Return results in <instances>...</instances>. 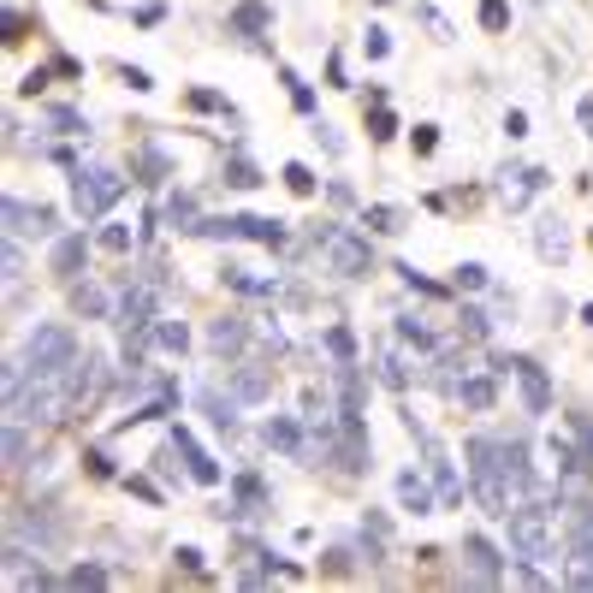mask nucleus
<instances>
[{
  "instance_id": "obj_16",
  "label": "nucleus",
  "mask_w": 593,
  "mask_h": 593,
  "mask_svg": "<svg viewBox=\"0 0 593 593\" xmlns=\"http://www.w3.org/2000/svg\"><path fill=\"white\" fill-rule=\"evenodd\" d=\"M261 434H268V446H280L285 457H309V439H302V422H297V415H273Z\"/></svg>"
},
{
  "instance_id": "obj_18",
  "label": "nucleus",
  "mask_w": 593,
  "mask_h": 593,
  "mask_svg": "<svg viewBox=\"0 0 593 593\" xmlns=\"http://www.w3.org/2000/svg\"><path fill=\"white\" fill-rule=\"evenodd\" d=\"M220 280L232 285L237 297H273V292H280V280H268V273H256V268H237V261L220 273Z\"/></svg>"
},
{
  "instance_id": "obj_50",
  "label": "nucleus",
  "mask_w": 593,
  "mask_h": 593,
  "mask_svg": "<svg viewBox=\"0 0 593 593\" xmlns=\"http://www.w3.org/2000/svg\"><path fill=\"white\" fill-rule=\"evenodd\" d=\"M179 564H184V570H202L208 558H202V546H179Z\"/></svg>"
},
{
  "instance_id": "obj_1",
  "label": "nucleus",
  "mask_w": 593,
  "mask_h": 593,
  "mask_svg": "<svg viewBox=\"0 0 593 593\" xmlns=\"http://www.w3.org/2000/svg\"><path fill=\"white\" fill-rule=\"evenodd\" d=\"M469 475H475V499H481L487 516H511L516 511L523 493H516L511 475H504V457H499L493 439H469Z\"/></svg>"
},
{
  "instance_id": "obj_30",
  "label": "nucleus",
  "mask_w": 593,
  "mask_h": 593,
  "mask_svg": "<svg viewBox=\"0 0 593 593\" xmlns=\"http://www.w3.org/2000/svg\"><path fill=\"white\" fill-rule=\"evenodd\" d=\"M0 268H7L0 280H7L12 292H18V280H24V244H18V237H7V256H0Z\"/></svg>"
},
{
  "instance_id": "obj_26",
  "label": "nucleus",
  "mask_w": 593,
  "mask_h": 593,
  "mask_svg": "<svg viewBox=\"0 0 593 593\" xmlns=\"http://www.w3.org/2000/svg\"><path fill=\"white\" fill-rule=\"evenodd\" d=\"M24 457H30V439H24V422L12 415L7 422V469H24Z\"/></svg>"
},
{
  "instance_id": "obj_49",
  "label": "nucleus",
  "mask_w": 593,
  "mask_h": 593,
  "mask_svg": "<svg viewBox=\"0 0 593 593\" xmlns=\"http://www.w3.org/2000/svg\"><path fill=\"white\" fill-rule=\"evenodd\" d=\"M374 137H381V143L392 137V107H374Z\"/></svg>"
},
{
  "instance_id": "obj_19",
  "label": "nucleus",
  "mask_w": 593,
  "mask_h": 593,
  "mask_svg": "<svg viewBox=\"0 0 593 593\" xmlns=\"http://www.w3.org/2000/svg\"><path fill=\"white\" fill-rule=\"evenodd\" d=\"M244 338H249V326L237 321V314H225V321H214V326H208V350H220V357L244 350Z\"/></svg>"
},
{
  "instance_id": "obj_42",
  "label": "nucleus",
  "mask_w": 593,
  "mask_h": 593,
  "mask_svg": "<svg viewBox=\"0 0 593 593\" xmlns=\"http://www.w3.org/2000/svg\"><path fill=\"white\" fill-rule=\"evenodd\" d=\"M381 381L392 386V392H403V381H410V374H403V362H398V357H381Z\"/></svg>"
},
{
  "instance_id": "obj_41",
  "label": "nucleus",
  "mask_w": 593,
  "mask_h": 593,
  "mask_svg": "<svg viewBox=\"0 0 593 593\" xmlns=\"http://www.w3.org/2000/svg\"><path fill=\"white\" fill-rule=\"evenodd\" d=\"M66 582H72V588H101V582H107V570H95V564H78Z\"/></svg>"
},
{
  "instance_id": "obj_34",
  "label": "nucleus",
  "mask_w": 593,
  "mask_h": 593,
  "mask_svg": "<svg viewBox=\"0 0 593 593\" xmlns=\"http://www.w3.org/2000/svg\"><path fill=\"white\" fill-rule=\"evenodd\" d=\"M326 350L338 357V369H357V345H350L345 326H333V333H326Z\"/></svg>"
},
{
  "instance_id": "obj_45",
  "label": "nucleus",
  "mask_w": 593,
  "mask_h": 593,
  "mask_svg": "<svg viewBox=\"0 0 593 593\" xmlns=\"http://www.w3.org/2000/svg\"><path fill=\"white\" fill-rule=\"evenodd\" d=\"M119 78H125V83H131V90H137V95H143V90H155V78H149V72H143V66H119Z\"/></svg>"
},
{
  "instance_id": "obj_5",
  "label": "nucleus",
  "mask_w": 593,
  "mask_h": 593,
  "mask_svg": "<svg viewBox=\"0 0 593 593\" xmlns=\"http://www.w3.org/2000/svg\"><path fill=\"white\" fill-rule=\"evenodd\" d=\"M499 374H516L528 415H546V410H552V381H546V369H540V362H528V357H499Z\"/></svg>"
},
{
  "instance_id": "obj_37",
  "label": "nucleus",
  "mask_w": 593,
  "mask_h": 593,
  "mask_svg": "<svg viewBox=\"0 0 593 593\" xmlns=\"http://www.w3.org/2000/svg\"><path fill=\"white\" fill-rule=\"evenodd\" d=\"M95 244L107 249V256H125V249H131V232H125V225H101Z\"/></svg>"
},
{
  "instance_id": "obj_15",
  "label": "nucleus",
  "mask_w": 593,
  "mask_h": 593,
  "mask_svg": "<svg viewBox=\"0 0 593 593\" xmlns=\"http://www.w3.org/2000/svg\"><path fill=\"white\" fill-rule=\"evenodd\" d=\"M149 345H155L160 357H184V350H191V326L172 321V314H155V326H149Z\"/></svg>"
},
{
  "instance_id": "obj_24",
  "label": "nucleus",
  "mask_w": 593,
  "mask_h": 593,
  "mask_svg": "<svg viewBox=\"0 0 593 593\" xmlns=\"http://www.w3.org/2000/svg\"><path fill=\"white\" fill-rule=\"evenodd\" d=\"M72 309L90 314V321H107L113 302H107V292H95V285H72Z\"/></svg>"
},
{
  "instance_id": "obj_13",
  "label": "nucleus",
  "mask_w": 593,
  "mask_h": 593,
  "mask_svg": "<svg viewBox=\"0 0 593 593\" xmlns=\"http://www.w3.org/2000/svg\"><path fill=\"white\" fill-rule=\"evenodd\" d=\"M90 261V237L72 232V237H54V249H48V268L60 273V280H78V268Z\"/></svg>"
},
{
  "instance_id": "obj_10",
  "label": "nucleus",
  "mask_w": 593,
  "mask_h": 593,
  "mask_svg": "<svg viewBox=\"0 0 593 593\" xmlns=\"http://www.w3.org/2000/svg\"><path fill=\"white\" fill-rule=\"evenodd\" d=\"M534 256L540 261H570V220H558V214H540L534 220Z\"/></svg>"
},
{
  "instance_id": "obj_2",
  "label": "nucleus",
  "mask_w": 593,
  "mask_h": 593,
  "mask_svg": "<svg viewBox=\"0 0 593 593\" xmlns=\"http://www.w3.org/2000/svg\"><path fill=\"white\" fill-rule=\"evenodd\" d=\"M511 558H534V564H546L552 552H558V528H552V516L540 511V504H516L511 516Z\"/></svg>"
},
{
  "instance_id": "obj_36",
  "label": "nucleus",
  "mask_w": 593,
  "mask_h": 593,
  "mask_svg": "<svg viewBox=\"0 0 593 593\" xmlns=\"http://www.w3.org/2000/svg\"><path fill=\"white\" fill-rule=\"evenodd\" d=\"M280 179H285V184H292V191H297V196H314V172H309V167H302V160H285V172H280Z\"/></svg>"
},
{
  "instance_id": "obj_31",
  "label": "nucleus",
  "mask_w": 593,
  "mask_h": 593,
  "mask_svg": "<svg viewBox=\"0 0 593 593\" xmlns=\"http://www.w3.org/2000/svg\"><path fill=\"white\" fill-rule=\"evenodd\" d=\"M546 457H552V463H558V469H564V475H576V469H582V457H576V446H570V439H558V434H552V439H546Z\"/></svg>"
},
{
  "instance_id": "obj_35",
  "label": "nucleus",
  "mask_w": 593,
  "mask_h": 593,
  "mask_svg": "<svg viewBox=\"0 0 593 593\" xmlns=\"http://www.w3.org/2000/svg\"><path fill=\"white\" fill-rule=\"evenodd\" d=\"M415 18H422L427 30H434V42H451V36H457V30H451V18H446L439 7H415Z\"/></svg>"
},
{
  "instance_id": "obj_22",
  "label": "nucleus",
  "mask_w": 593,
  "mask_h": 593,
  "mask_svg": "<svg viewBox=\"0 0 593 593\" xmlns=\"http://www.w3.org/2000/svg\"><path fill=\"white\" fill-rule=\"evenodd\" d=\"M268 24H273V7H261V0H244V7H232V30L261 36Z\"/></svg>"
},
{
  "instance_id": "obj_6",
  "label": "nucleus",
  "mask_w": 593,
  "mask_h": 593,
  "mask_svg": "<svg viewBox=\"0 0 593 593\" xmlns=\"http://www.w3.org/2000/svg\"><path fill=\"white\" fill-rule=\"evenodd\" d=\"M321 244H326V268H333L338 280H362V273H369V237H357V232H326Z\"/></svg>"
},
{
  "instance_id": "obj_17",
  "label": "nucleus",
  "mask_w": 593,
  "mask_h": 593,
  "mask_svg": "<svg viewBox=\"0 0 593 593\" xmlns=\"http://www.w3.org/2000/svg\"><path fill=\"white\" fill-rule=\"evenodd\" d=\"M119 321L137 326V333H149V326H155V292H149V285L125 292V297H119Z\"/></svg>"
},
{
  "instance_id": "obj_25",
  "label": "nucleus",
  "mask_w": 593,
  "mask_h": 593,
  "mask_svg": "<svg viewBox=\"0 0 593 593\" xmlns=\"http://www.w3.org/2000/svg\"><path fill=\"white\" fill-rule=\"evenodd\" d=\"M167 220L179 225V232H196V225H202V214H196V196L172 191V196H167Z\"/></svg>"
},
{
  "instance_id": "obj_40",
  "label": "nucleus",
  "mask_w": 593,
  "mask_h": 593,
  "mask_svg": "<svg viewBox=\"0 0 593 593\" xmlns=\"http://www.w3.org/2000/svg\"><path fill=\"white\" fill-rule=\"evenodd\" d=\"M481 24H487V30H504V24H511V7H504V0H487V7H481Z\"/></svg>"
},
{
  "instance_id": "obj_51",
  "label": "nucleus",
  "mask_w": 593,
  "mask_h": 593,
  "mask_svg": "<svg viewBox=\"0 0 593 593\" xmlns=\"http://www.w3.org/2000/svg\"><path fill=\"white\" fill-rule=\"evenodd\" d=\"M588 446H593V422H588Z\"/></svg>"
},
{
  "instance_id": "obj_27",
  "label": "nucleus",
  "mask_w": 593,
  "mask_h": 593,
  "mask_svg": "<svg viewBox=\"0 0 593 593\" xmlns=\"http://www.w3.org/2000/svg\"><path fill=\"white\" fill-rule=\"evenodd\" d=\"M362 54H369L374 66H381V60L392 54V30H386V24H369V30H362Z\"/></svg>"
},
{
  "instance_id": "obj_28",
  "label": "nucleus",
  "mask_w": 593,
  "mask_h": 593,
  "mask_svg": "<svg viewBox=\"0 0 593 593\" xmlns=\"http://www.w3.org/2000/svg\"><path fill=\"white\" fill-rule=\"evenodd\" d=\"M261 504H268V493H261V481H249V475H244V481H237V511H232V516H256Z\"/></svg>"
},
{
  "instance_id": "obj_23",
  "label": "nucleus",
  "mask_w": 593,
  "mask_h": 593,
  "mask_svg": "<svg viewBox=\"0 0 593 593\" xmlns=\"http://www.w3.org/2000/svg\"><path fill=\"white\" fill-rule=\"evenodd\" d=\"M202 410H208V422L214 427H225V434H237V398L232 392H214V386H208V392H202Z\"/></svg>"
},
{
  "instance_id": "obj_8",
  "label": "nucleus",
  "mask_w": 593,
  "mask_h": 593,
  "mask_svg": "<svg viewBox=\"0 0 593 593\" xmlns=\"http://www.w3.org/2000/svg\"><path fill=\"white\" fill-rule=\"evenodd\" d=\"M54 220H60V214L48 208V202H18V196H7V232H12V237H24V232L54 237Z\"/></svg>"
},
{
  "instance_id": "obj_9",
  "label": "nucleus",
  "mask_w": 593,
  "mask_h": 593,
  "mask_svg": "<svg viewBox=\"0 0 593 593\" xmlns=\"http://www.w3.org/2000/svg\"><path fill=\"white\" fill-rule=\"evenodd\" d=\"M546 184L552 179L540 167H504L499 172V202H504V208H528V196H540Z\"/></svg>"
},
{
  "instance_id": "obj_29",
  "label": "nucleus",
  "mask_w": 593,
  "mask_h": 593,
  "mask_svg": "<svg viewBox=\"0 0 593 593\" xmlns=\"http://www.w3.org/2000/svg\"><path fill=\"white\" fill-rule=\"evenodd\" d=\"M457 285H463V292H487V285H493V268H487V261H463Z\"/></svg>"
},
{
  "instance_id": "obj_39",
  "label": "nucleus",
  "mask_w": 593,
  "mask_h": 593,
  "mask_svg": "<svg viewBox=\"0 0 593 593\" xmlns=\"http://www.w3.org/2000/svg\"><path fill=\"white\" fill-rule=\"evenodd\" d=\"M225 184H237V191H256V184H261V172L249 167V160H232V167H225Z\"/></svg>"
},
{
  "instance_id": "obj_14",
  "label": "nucleus",
  "mask_w": 593,
  "mask_h": 593,
  "mask_svg": "<svg viewBox=\"0 0 593 593\" xmlns=\"http://www.w3.org/2000/svg\"><path fill=\"white\" fill-rule=\"evenodd\" d=\"M463 558H469V576H475V582H499L504 564H499V546H493L487 534H469V540H463Z\"/></svg>"
},
{
  "instance_id": "obj_48",
  "label": "nucleus",
  "mask_w": 593,
  "mask_h": 593,
  "mask_svg": "<svg viewBox=\"0 0 593 593\" xmlns=\"http://www.w3.org/2000/svg\"><path fill=\"white\" fill-rule=\"evenodd\" d=\"M576 125H582V137H593V95L576 101Z\"/></svg>"
},
{
  "instance_id": "obj_44",
  "label": "nucleus",
  "mask_w": 593,
  "mask_h": 593,
  "mask_svg": "<svg viewBox=\"0 0 593 593\" xmlns=\"http://www.w3.org/2000/svg\"><path fill=\"white\" fill-rule=\"evenodd\" d=\"M314 137H321V149H326V155H345V137H338V131H333V125H326V119L314 125Z\"/></svg>"
},
{
  "instance_id": "obj_21",
  "label": "nucleus",
  "mask_w": 593,
  "mask_h": 593,
  "mask_svg": "<svg viewBox=\"0 0 593 593\" xmlns=\"http://www.w3.org/2000/svg\"><path fill=\"white\" fill-rule=\"evenodd\" d=\"M268 392H273V386H268V374H261V369H237L232 374V398L237 403H268Z\"/></svg>"
},
{
  "instance_id": "obj_20",
  "label": "nucleus",
  "mask_w": 593,
  "mask_h": 593,
  "mask_svg": "<svg viewBox=\"0 0 593 593\" xmlns=\"http://www.w3.org/2000/svg\"><path fill=\"white\" fill-rule=\"evenodd\" d=\"M499 457H504V475H511V487L516 493H528V487H534V463H528V446H499Z\"/></svg>"
},
{
  "instance_id": "obj_32",
  "label": "nucleus",
  "mask_w": 593,
  "mask_h": 593,
  "mask_svg": "<svg viewBox=\"0 0 593 593\" xmlns=\"http://www.w3.org/2000/svg\"><path fill=\"white\" fill-rule=\"evenodd\" d=\"M362 225L369 232H403V214L398 208H362Z\"/></svg>"
},
{
  "instance_id": "obj_7",
  "label": "nucleus",
  "mask_w": 593,
  "mask_h": 593,
  "mask_svg": "<svg viewBox=\"0 0 593 593\" xmlns=\"http://www.w3.org/2000/svg\"><path fill=\"white\" fill-rule=\"evenodd\" d=\"M564 582L593 588V511H582L576 528H570V564H564Z\"/></svg>"
},
{
  "instance_id": "obj_33",
  "label": "nucleus",
  "mask_w": 593,
  "mask_h": 593,
  "mask_svg": "<svg viewBox=\"0 0 593 593\" xmlns=\"http://www.w3.org/2000/svg\"><path fill=\"white\" fill-rule=\"evenodd\" d=\"M457 398L469 403V410H493V381H463Z\"/></svg>"
},
{
  "instance_id": "obj_43",
  "label": "nucleus",
  "mask_w": 593,
  "mask_h": 593,
  "mask_svg": "<svg viewBox=\"0 0 593 593\" xmlns=\"http://www.w3.org/2000/svg\"><path fill=\"white\" fill-rule=\"evenodd\" d=\"M504 137H511V143H523V137H528V113H523V107L504 113Z\"/></svg>"
},
{
  "instance_id": "obj_4",
  "label": "nucleus",
  "mask_w": 593,
  "mask_h": 593,
  "mask_svg": "<svg viewBox=\"0 0 593 593\" xmlns=\"http://www.w3.org/2000/svg\"><path fill=\"white\" fill-rule=\"evenodd\" d=\"M119 196H125V179L113 167H78L72 172V208H78L83 220H101Z\"/></svg>"
},
{
  "instance_id": "obj_11",
  "label": "nucleus",
  "mask_w": 593,
  "mask_h": 593,
  "mask_svg": "<svg viewBox=\"0 0 593 593\" xmlns=\"http://www.w3.org/2000/svg\"><path fill=\"white\" fill-rule=\"evenodd\" d=\"M172 446L184 451V475H191L196 487H220V463H214L208 451L196 446V434H191V427H172Z\"/></svg>"
},
{
  "instance_id": "obj_12",
  "label": "nucleus",
  "mask_w": 593,
  "mask_h": 593,
  "mask_svg": "<svg viewBox=\"0 0 593 593\" xmlns=\"http://www.w3.org/2000/svg\"><path fill=\"white\" fill-rule=\"evenodd\" d=\"M392 487H398V504H403V511H410V516H434V511H439V493H434V487H427V475L403 469Z\"/></svg>"
},
{
  "instance_id": "obj_47",
  "label": "nucleus",
  "mask_w": 593,
  "mask_h": 593,
  "mask_svg": "<svg viewBox=\"0 0 593 593\" xmlns=\"http://www.w3.org/2000/svg\"><path fill=\"white\" fill-rule=\"evenodd\" d=\"M54 125H60V131H90V125H83L72 107H54Z\"/></svg>"
},
{
  "instance_id": "obj_3",
  "label": "nucleus",
  "mask_w": 593,
  "mask_h": 593,
  "mask_svg": "<svg viewBox=\"0 0 593 593\" xmlns=\"http://www.w3.org/2000/svg\"><path fill=\"white\" fill-rule=\"evenodd\" d=\"M24 362H30L36 374H66L72 362H78V338H72V326L42 321L30 338H24Z\"/></svg>"
},
{
  "instance_id": "obj_46",
  "label": "nucleus",
  "mask_w": 593,
  "mask_h": 593,
  "mask_svg": "<svg viewBox=\"0 0 593 593\" xmlns=\"http://www.w3.org/2000/svg\"><path fill=\"white\" fill-rule=\"evenodd\" d=\"M439 143V125H415V155H434Z\"/></svg>"
},
{
  "instance_id": "obj_38",
  "label": "nucleus",
  "mask_w": 593,
  "mask_h": 593,
  "mask_svg": "<svg viewBox=\"0 0 593 593\" xmlns=\"http://www.w3.org/2000/svg\"><path fill=\"white\" fill-rule=\"evenodd\" d=\"M398 338H410L415 350H434V333H427V326L415 321V314H403V321H398Z\"/></svg>"
}]
</instances>
